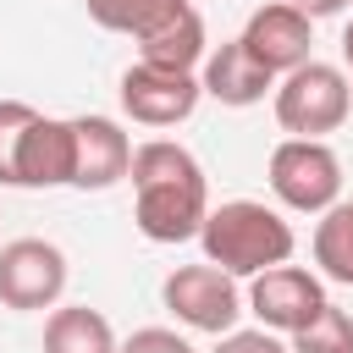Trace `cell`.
<instances>
[{"mask_svg": "<svg viewBox=\"0 0 353 353\" xmlns=\"http://www.w3.org/2000/svg\"><path fill=\"white\" fill-rule=\"evenodd\" d=\"M210 353H292V347L281 342V331H265V325H232V331H221V342H215Z\"/></svg>", "mask_w": 353, "mask_h": 353, "instance_id": "cell-19", "label": "cell"}, {"mask_svg": "<svg viewBox=\"0 0 353 353\" xmlns=\"http://www.w3.org/2000/svg\"><path fill=\"white\" fill-rule=\"evenodd\" d=\"M270 193L298 210V215H320L342 199V160L325 138H281L270 149Z\"/></svg>", "mask_w": 353, "mask_h": 353, "instance_id": "cell-4", "label": "cell"}, {"mask_svg": "<svg viewBox=\"0 0 353 353\" xmlns=\"http://www.w3.org/2000/svg\"><path fill=\"white\" fill-rule=\"evenodd\" d=\"M132 221L149 243H188L199 237L204 215H210V182L204 165L193 160V149H182L176 138H149L132 149Z\"/></svg>", "mask_w": 353, "mask_h": 353, "instance_id": "cell-1", "label": "cell"}, {"mask_svg": "<svg viewBox=\"0 0 353 353\" xmlns=\"http://www.w3.org/2000/svg\"><path fill=\"white\" fill-rule=\"evenodd\" d=\"M17 188H72V116H33L17 143Z\"/></svg>", "mask_w": 353, "mask_h": 353, "instance_id": "cell-12", "label": "cell"}, {"mask_svg": "<svg viewBox=\"0 0 353 353\" xmlns=\"http://www.w3.org/2000/svg\"><path fill=\"white\" fill-rule=\"evenodd\" d=\"M66 254L50 237H11L0 248V303L6 309H55L66 292Z\"/></svg>", "mask_w": 353, "mask_h": 353, "instance_id": "cell-6", "label": "cell"}, {"mask_svg": "<svg viewBox=\"0 0 353 353\" xmlns=\"http://www.w3.org/2000/svg\"><path fill=\"white\" fill-rule=\"evenodd\" d=\"M287 6H298V11L314 22V17H336V11H347L353 0H287Z\"/></svg>", "mask_w": 353, "mask_h": 353, "instance_id": "cell-21", "label": "cell"}, {"mask_svg": "<svg viewBox=\"0 0 353 353\" xmlns=\"http://www.w3.org/2000/svg\"><path fill=\"white\" fill-rule=\"evenodd\" d=\"M325 303H331V298H325L320 276L303 270V265H270V270L248 276V292H243V309H248L265 331H281V336L303 331Z\"/></svg>", "mask_w": 353, "mask_h": 353, "instance_id": "cell-7", "label": "cell"}, {"mask_svg": "<svg viewBox=\"0 0 353 353\" xmlns=\"http://www.w3.org/2000/svg\"><path fill=\"white\" fill-rule=\"evenodd\" d=\"M199 88H204L210 99L232 105V110H248V105H259V99L276 88V72H265V66L248 55L243 39H226V44H215V50H204V61H199Z\"/></svg>", "mask_w": 353, "mask_h": 353, "instance_id": "cell-11", "label": "cell"}, {"mask_svg": "<svg viewBox=\"0 0 353 353\" xmlns=\"http://www.w3.org/2000/svg\"><path fill=\"white\" fill-rule=\"evenodd\" d=\"M243 44H248V55L265 66V72H292V66H303V61H314V22L298 11V6H287V0H270V6H259L248 22H243V33H237Z\"/></svg>", "mask_w": 353, "mask_h": 353, "instance_id": "cell-9", "label": "cell"}, {"mask_svg": "<svg viewBox=\"0 0 353 353\" xmlns=\"http://www.w3.org/2000/svg\"><path fill=\"white\" fill-rule=\"evenodd\" d=\"M83 6H88V22H99L105 33L143 39L154 22H165V17L182 11L188 0H83Z\"/></svg>", "mask_w": 353, "mask_h": 353, "instance_id": "cell-16", "label": "cell"}, {"mask_svg": "<svg viewBox=\"0 0 353 353\" xmlns=\"http://www.w3.org/2000/svg\"><path fill=\"white\" fill-rule=\"evenodd\" d=\"M342 72H347V83H353V22L342 28Z\"/></svg>", "mask_w": 353, "mask_h": 353, "instance_id": "cell-22", "label": "cell"}, {"mask_svg": "<svg viewBox=\"0 0 353 353\" xmlns=\"http://www.w3.org/2000/svg\"><path fill=\"white\" fill-rule=\"evenodd\" d=\"M199 243H204V259L221 265L226 276L248 281L270 265H287L298 237L292 226L281 221V210L259 204V199H226V204H210L204 226H199Z\"/></svg>", "mask_w": 353, "mask_h": 353, "instance_id": "cell-2", "label": "cell"}, {"mask_svg": "<svg viewBox=\"0 0 353 353\" xmlns=\"http://www.w3.org/2000/svg\"><path fill=\"white\" fill-rule=\"evenodd\" d=\"M39 110L28 99H0V188H17V143Z\"/></svg>", "mask_w": 353, "mask_h": 353, "instance_id": "cell-18", "label": "cell"}, {"mask_svg": "<svg viewBox=\"0 0 353 353\" xmlns=\"http://www.w3.org/2000/svg\"><path fill=\"white\" fill-rule=\"evenodd\" d=\"M314 265H320L325 281L353 287V199L347 204L336 199L331 210H320V221H314Z\"/></svg>", "mask_w": 353, "mask_h": 353, "instance_id": "cell-15", "label": "cell"}, {"mask_svg": "<svg viewBox=\"0 0 353 353\" xmlns=\"http://www.w3.org/2000/svg\"><path fill=\"white\" fill-rule=\"evenodd\" d=\"M160 303L188 325V331H204V336H221L232 331L248 309H243V287L237 276H226L221 265H176L165 281H160Z\"/></svg>", "mask_w": 353, "mask_h": 353, "instance_id": "cell-5", "label": "cell"}, {"mask_svg": "<svg viewBox=\"0 0 353 353\" xmlns=\"http://www.w3.org/2000/svg\"><path fill=\"white\" fill-rule=\"evenodd\" d=\"M287 347L292 353H353V314L336 309V303H325L303 331H292Z\"/></svg>", "mask_w": 353, "mask_h": 353, "instance_id": "cell-17", "label": "cell"}, {"mask_svg": "<svg viewBox=\"0 0 353 353\" xmlns=\"http://www.w3.org/2000/svg\"><path fill=\"white\" fill-rule=\"evenodd\" d=\"M116 94H121V110L138 127H176L204 99L199 72H165V66H143V61H132L121 72V88Z\"/></svg>", "mask_w": 353, "mask_h": 353, "instance_id": "cell-8", "label": "cell"}, {"mask_svg": "<svg viewBox=\"0 0 353 353\" xmlns=\"http://www.w3.org/2000/svg\"><path fill=\"white\" fill-rule=\"evenodd\" d=\"M210 39H204V17L193 6L171 11L165 22H154L143 39H138V61L143 66H165V72H199Z\"/></svg>", "mask_w": 353, "mask_h": 353, "instance_id": "cell-13", "label": "cell"}, {"mask_svg": "<svg viewBox=\"0 0 353 353\" xmlns=\"http://www.w3.org/2000/svg\"><path fill=\"white\" fill-rule=\"evenodd\" d=\"M270 105H276V121H281L287 138H325V132H336L347 121L353 83L331 61H303V66H292V72L276 77Z\"/></svg>", "mask_w": 353, "mask_h": 353, "instance_id": "cell-3", "label": "cell"}, {"mask_svg": "<svg viewBox=\"0 0 353 353\" xmlns=\"http://www.w3.org/2000/svg\"><path fill=\"white\" fill-rule=\"evenodd\" d=\"M132 165V138L110 116H72V188L105 193L127 176Z\"/></svg>", "mask_w": 353, "mask_h": 353, "instance_id": "cell-10", "label": "cell"}, {"mask_svg": "<svg viewBox=\"0 0 353 353\" xmlns=\"http://www.w3.org/2000/svg\"><path fill=\"white\" fill-rule=\"evenodd\" d=\"M44 353H116V331L88 303H55L44 320Z\"/></svg>", "mask_w": 353, "mask_h": 353, "instance_id": "cell-14", "label": "cell"}, {"mask_svg": "<svg viewBox=\"0 0 353 353\" xmlns=\"http://www.w3.org/2000/svg\"><path fill=\"white\" fill-rule=\"evenodd\" d=\"M116 353H199V347L182 331H171V325H143L127 342H116Z\"/></svg>", "mask_w": 353, "mask_h": 353, "instance_id": "cell-20", "label": "cell"}]
</instances>
